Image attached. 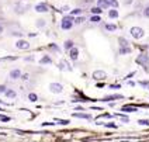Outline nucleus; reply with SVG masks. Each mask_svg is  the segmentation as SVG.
Masks as SVG:
<instances>
[{"label":"nucleus","mask_w":149,"mask_h":142,"mask_svg":"<svg viewBox=\"0 0 149 142\" xmlns=\"http://www.w3.org/2000/svg\"><path fill=\"white\" fill-rule=\"evenodd\" d=\"M129 52H131V48H129V46H125V48L120 49V55H125V54H129Z\"/></svg>","instance_id":"obj_16"},{"label":"nucleus","mask_w":149,"mask_h":142,"mask_svg":"<svg viewBox=\"0 0 149 142\" xmlns=\"http://www.w3.org/2000/svg\"><path fill=\"white\" fill-rule=\"evenodd\" d=\"M108 17L110 18H117V17H118V11H117V10H110V11H108Z\"/></svg>","instance_id":"obj_13"},{"label":"nucleus","mask_w":149,"mask_h":142,"mask_svg":"<svg viewBox=\"0 0 149 142\" xmlns=\"http://www.w3.org/2000/svg\"><path fill=\"white\" fill-rule=\"evenodd\" d=\"M143 34H145V33H143V30H142V28H139V27H132L131 28V35L132 37H134V38H142V37H143Z\"/></svg>","instance_id":"obj_2"},{"label":"nucleus","mask_w":149,"mask_h":142,"mask_svg":"<svg viewBox=\"0 0 149 142\" xmlns=\"http://www.w3.org/2000/svg\"><path fill=\"white\" fill-rule=\"evenodd\" d=\"M82 21H85V18L83 17H79V18H75V23H77V24H80Z\"/></svg>","instance_id":"obj_30"},{"label":"nucleus","mask_w":149,"mask_h":142,"mask_svg":"<svg viewBox=\"0 0 149 142\" xmlns=\"http://www.w3.org/2000/svg\"><path fill=\"white\" fill-rule=\"evenodd\" d=\"M59 124H62V125H68V124H69V121H68V120H61V121H59Z\"/></svg>","instance_id":"obj_32"},{"label":"nucleus","mask_w":149,"mask_h":142,"mask_svg":"<svg viewBox=\"0 0 149 142\" xmlns=\"http://www.w3.org/2000/svg\"><path fill=\"white\" fill-rule=\"evenodd\" d=\"M86 3H90V2H93V0H85Z\"/></svg>","instance_id":"obj_39"},{"label":"nucleus","mask_w":149,"mask_h":142,"mask_svg":"<svg viewBox=\"0 0 149 142\" xmlns=\"http://www.w3.org/2000/svg\"><path fill=\"white\" fill-rule=\"evenodd\" d=\"M137 64L142 65L145 70H149V58L146 54H141L137 58Z\"/></svg>","instance_id":"obj_1"},{"label":"nucleus","mask_w":149,"mask_h":142,"mask_svg":"<svg viewBox=\"0 0 149 142\" xmlns=\"http://www.w3.org/2000/svg\"><path fill=\"white\" fill-rule=\"evenodd\" d=\"M72 24H73V18L66 17V18H63V21H62V28H63V30H69V28L72 27Z\"/></svg>","instance_id":"obj_4"},{"label":"nucleus","mask_w":149,"mask_h":142,"mask_svg":"<svg viewBox=\"0 0 149 142\" xmlns=\"http://www.w3.org/2000/svg\"><path fill=\"white\" fill-rule=\"evenodd\" d=\"M6 96H7V97H11V99H13V97H15V93H14L13 90H7V91H6Z\"/></svg>","instance_id":"obj_27"},{"label":"nucleus","mask_w":149,"mask_h":142,"mask_svg":"<svg viewBox=\"0 0 149 142\" xmlns=\"http://www.w3.org/2000/svg\"><path fill=\"white\" fill-rule=\"evenodd\" d=\"M121 111H124V113H137V111H138V107H137V106H131V104H128V106H124V107H122Z\"/></svg>","instance_id":"obj_7"},{"label":"nucleus","mask_w":149,"mask_h":142,"mask_svg":"<svg viewBox=\"0 0 149 142\" xmlns=\"http://www.w3.org/2000/svg\"><path fill=\"white\" fill-rule=\"evenodd\" d=\"M59 69H66V70H72V68H69V65H68V62H61L59 64Z\"/></svg>","instance_id":"obj_12"},{"label":"nucleus","mask_w":149,"mask_h":142,"mask_svg":"<svg viewBox=\"0 0 149 142\" xmlns=\"http://www.w3.org/2000/svg\"><path fill=\"white\" fill-rule=\"evenodd\" d=\"M0 118H2V120H3V121H9V120H10L9 117H6V115H2V117H0Z\"/></svg>","instance_id":"obj_36"},{"label":"nucleus","mask_w":149,"mask_h":142,"mask_svg":"<svg viewBox=\"0 0 149 142\" xmlns=\"http://www.w3.org/2000/svg\"><path fill=\"white\" fill-rule=\"evenodd\" d=\"M6 89H7L6 86H4V85H2V86H0V93H6V91H7Z\"/></svg>","instance_id":"obj_31"},{"label":"nucleus","mask_w":149,"mask_h":142,"mask_svg":"<svg viewBox=\"0 0 149 142\" xmlns=\"http://www.w3.org/2000/svg\"><path fill=\"white\" fill-rule=\"evenodd\" d=\"M90 21H93V23H98V21H100V17H98V15H93Z\"/></svg>","instance_id":"obj_28"},{"label":"nucleus","mask_w":149,"mask_h":142,"mask_svg":"<svg viewBox=\"0 0 149 142\" xmlns=\"http://www.w3.org/2000/svg\"><path fill=\"white\" fill-rule=\"evenodd\" d=\"M65 48H66V49H72L73 48V41H70V39H69V41H66V42H65Z\"/></svg>","instance_id":"obj_25"},{"label":"nucleus","mask_w":149,"mask_h":142,"mask_svg":"<svg viewBox=\"0 0 149 142\" xmlns=\"http://www.w3.org/2000/svg\"><path fill=\"white\" fill-rule=\"evenodd\" d=\"M143 15H145V17H149V7H146V9H145V11H143Z\"/></svg>","instance_id":"obj_34"},{"label":"nucleus","mask_w":149,"mask_h":142,"mask_svg":"<svg viewBox=\"0 0 149 142\" xmlns=\"http://www.w3.org/2000/svg\"><path fill=\"white\" fill-rule=\"evenodd\" d=\"M115 115L120 118V120H122V121H124V122H129V118H128L127 115H124V114H115Z\"/></svg>","instance_id":"obj_20"},{"label":"nucleus","mask_w":149,"mask_h":142,"mask_svg":"<svg viewBox=\"0 0 149 142\" xmlns=\"http://www.w3.org/2000/svg\"><path fill=\"white\" fill-rule=\"evenodd\" d=\"M118 42H120V46H121V48H125V46H128V41H127L125 38H120Z\"/></svg>","instance_id":"obj_15"},{"label":"nucleus","mask_w":149,"mask_h":142,"mask_svg":"<svg viewBox=\"0 0 149 142\" xmlns=\"http://www.w3.org/2000/svg\"><path fill=\"white\" fill-rule=\"evenodd\" d=\"M20 76H21V70H20V69H14V70L10 72V77H11V79H18Z\"/></svg>","instance_id":"obj_11"},{"label":"nucleus","mask_w":149,"mask_h":142,"mask_svg":"<svg viewBox=\"0 0 149 142\" xmlns=\"http://www.w3.org/2000/svg\"><path fill=\"white\" fill-rule=\"evenodd\" d=\"M82 13V10L80 9H75V10H72V15H77V14H80Z\"/></svg>","instance_id":"obj_29"},{"label":"nucleus","mask_w":149,"mask_h":142,"mask_svg":"<svg viewBox=\"0 0 149 142\" xmlns=\"http://www.w3.org/2000/svg\"><path fill=\"white\" fill-rule=\"evenodd\" d=\"M120 99H124L122 94H113V96H106L104 99H101V101H111V100H120Z\"/></svg>","instance_id":"obj_8"},{"label":"nucleus","mask_w":149,"mask_h":142,"mask_svg":"<svg viewBox=\"0 0 149 142\" xmlns=\"http://www.w3.org/2000/svg\"><path fill=\"white\" fill-rule=\"evenodd\" d=\"M111 89H120V85H110Z\"/></svg>","instance_id":"obj_35"},{"label":"nucleus","mask_w":149,"mask_h":142,"mask_svg":"<svg viewBox=\"0 0 149 142\" xmlns=\"http://www.w3.org/2000/svg\"><path fill=\"white\" fill-rule=\"evenodd\" d=\"M106 3L108 4V6H111V7H117V6H118V2H117V0H106Z\"/></svg>","instance_id":"obj_17"},{"label":"nucleus","mask_w":149,"mask_h":142,"mask_svg":"<svg viewBox=\"0 0 149 142\" xmlns=\"http://www.w3.org/2000/svg\"><path fill=\"white\" fill-rule=\"evenodd\" d=\"M28 99H30V101H32V103H35L37 100H38V96H37L35 93H30V94H28Z\"/></svg>","instance_id":"obj_18"},{"label":"nucleus","mask_w":149,"mask_h":142,"mask_svg":"<svg viewBox=\"0 0 149 142\" xmlns=\"http://www.w3.org/2000/svg\"><path fill=\"white\" fill-rule=\"evenodd\" d=\"M125 3H127V4H129V3H132V0H125Z\"/></svg>","instance_id":"obj_37"},{"label":"nucleus","mask_w":149,"mask_h":142,"mask_svg":"<svg viewBox=\"0 0 149 142\" xmlns=\"http://www.w3.org/2000/svg\"><path fill=\"white\" fill-rule=\"evenodd\" d=\"M3 33V27H2V25H0V34Z\"/></svg>","instance_id":"obj_38"},{"label":"nucleus","mask_w":149,"mask_h":142,"mask_svg":"<svg viewBox=\"0 0 149 142\" xmlns=\"http://www.w3.org/2000/svg\"><path fill=\"white\" fill-rule=\"evenodd\" d=\"M69 55H70V59L76 60L77 56H79V51H77V48H72V49H70V52H69Z\"/></svg>","instance_id":"obj_10"},{"label":"nucleus","mask_w":149,"mask_h":142,"mask_svg":"<svg viewBox=\"0 0 149 142\" xmlns=\"http://www.w3.org/2000/svg\"><path fill=\"white\" fill-rule=\"evenodd\" d=\"M97 6L98 7H104V9H106V7H108V4L106 3V0H98V2H97Z\"/></svg>","instance_id":"obj_23"},{"label":"nucleus","mask_w":149,"mask_h":142,"mask_svg":"<svg viewBox=\"0 0 149 142\" xmlns=\"http://www.w3.org/2000/svg\"><path fill=\"white\" fill-rule=\"evenodd\" d=\"M15 46L20 49H28L30 48V44L27 42V41H24V39H18L17 44H15Z\"/></svg>","instance_id":"obj_6"},{"label":"nucleus","mask_w":149,"mask_h":142,"mask_svg":"<svg viewBox=\"0 0 149 142\" xmlns=\"http://www.w3.org/2000/svg\"><path fill=\"white\" fill-rule=\"evenodd\" d=\"M52 60H51V58L49 56H44L42 59H41V64H51Z\"/></svg>","instance_id":"obj_26"},{"label":"nucleus","mask_w":149,"mask_h":142,"mask_svg":"<svg viewBox=\"0 0 149 142\" xmlns=\"http://www.w3.org/2000/svg\"><path fill=\"white\" fill-rule=\"evenodd\" d=\"M106 127H110V128H117V125L115 124H113V122H110V124H104Z\"/></svg>","instance_id":"obj_33"},{"label":"nucleus","mask_w":149,"mask_h":142,"mask_svg":"<svg viewBox=\"0 0 149 142\" xmlns=\"http://www.w3.org/2000/svg\"><path fill=\"white\" fill-rule=\"evenodd\" d=\"M106 77H107V73L103 72V70H96L93 73V79H96V80H104Z\"/></svg>","instance_id":"obj_5"},{"label":"nucleus","mask_w":149,"mask_h":142,"mask_svg":"<svg viewBox=\"0 0 149 142\" xmlns=\"http://www.w3.org/2000/svg\"><path fill=\"white\" fill-rule=\"evenodd\" d=\"M104 27H106V30L107 31H114V30H115V25H114V24H106V25H104Z\"/></svg>","instance_id":"obj_24"},{"label":"nucleus","mask_w":149,"mask_h":142,"mask_svg":"<svg viewBox=\"0 0 149 142\" xmlns=\"http://www.w3.org/2000/svg\"><path fill=\"white\" fill-rule=\"evenodd\" d=\"M101 11H103V10H101V7H98V6H97V7H93V9H91V13H93V14H97V15L100 14Z\"/></svg>","instance_id":"obj_21"},{"label":"nucleus","mask_w":149,"mask_h":142,"mask_svg":"<svg viewBox=\"0 0 149 142\" xmlns=\"http://www.w3.org/2000/svg\"><path fill=\"white\" fill-rule=\"evenodd\" d=\"M73 117H76V118H86V120H90V115L89 114H73Z\"/></svg>","instance_id":"obj_19"},{"label":"nucleus","mask_w":149,"mask_h":142,"mask_svg":"<svg viewBox=\"0 0 149 142\" xmlns=\"http://www.w3.org/2000/svg\"><path fill=\"white\" fill-rule=\"evenodd\" d=\"M49 89H51V91H54V93H62V91H63V86H62L61 83H52V85L49 86Z\"/></svg>","instance_id":"obj_3"},{"label":"nucleus","mask_w":149,"mask_h":142,"mask_svg":"<svg viewBox=\"0 0 149 142\" xmlns=\"http://www.w3.org/2000/svg\"><path fill=\"white\" fill-rule=\"evenodd\" d=\"M138 124L145 125V127H149V120H146V118H141V120H138Z\"/></svg>","instance_id":"obj_14"},{"label":"nucleus","mask_w":149,"mask_h":142,"mask_svg":"<svg viewBox=\"0 0 149 142\" xmlns=\"http://www.w3.org/2000/svg\"><path fill=\"white\" fill-rule=\"evenodd\" d=\"M35 10H37V11H40V13H45V11H48V6H46V4H44V3L37 4Z\"/></svg>","instance_id":"obj_9"},{"label":"nucleus","mask_w":149,"mask_h":142,"mask_svg":"<svg viewBox=\"0 0 149 142\" xmlns=\"http://www.w3.org/2000/svg\"><path fill=\"white\" fill-rule=\"evenodd\" d=\"M139 85L142 86L143 89H148V90H149V82H148V80H141Z\"/></svg>","instance_id":"obj_22"}]
</instances>
